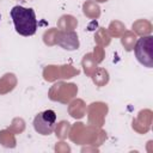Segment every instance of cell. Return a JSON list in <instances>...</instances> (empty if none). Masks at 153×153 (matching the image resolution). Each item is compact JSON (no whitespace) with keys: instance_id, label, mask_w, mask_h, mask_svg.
I'll return each mask as SVG.
<instances>
[{"instance_id":"cell-1","label":"cell","mask_w":153,"mask_h":153,"mask_svg":"<svg viewBox=\"0 0 153 153\" xmlns=\"http://www.w3.org/2000/svg\"><path fill=\"white\" fill-rule=\"evenodd\" d=\"M10 16L13 20L16 31L22 36H32L37 30V19L36 13L32 8H26L23 6H14Z\"/></svg>"},{"instance_id":"cell-2","label":"cell","mask_w":153,"mask_h":153,"mask_svg":"<svg viewBox=\"0 0 153 153\" xmlns=\"http://www.w3.org/2000/svg\"><path fill=\"white\" fill-rule=\"evenodd\" d=\"M137 61L147 68L153 67V37L146 36L137 39L134 48Z\"/></svg>"},{"instance_id":"cell-3","label":"cell","mask_w":153,"mask_h":153,"mask_svg":"<svg viewBox=\"0 0 153 153\" xmlns=\"http://www.w3.org/2000/svg\"><path fill=\"white\" fill-rule=\"evenodd\" d=\"M56 114L54 110H45L33 118V128L41 135H50L56 127Z\"/></svg>"}]
</instances>
